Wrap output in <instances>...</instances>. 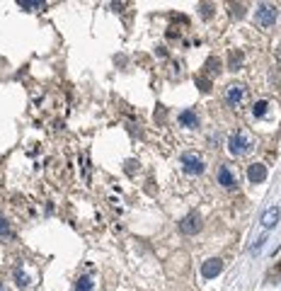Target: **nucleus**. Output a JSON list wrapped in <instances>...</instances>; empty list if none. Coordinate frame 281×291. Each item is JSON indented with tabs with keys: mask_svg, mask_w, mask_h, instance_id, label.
<instances>
[{
	"mask_svg": "<svg viewBox=\"0 0 281 291\" xmlns=\"http://www.w3.org/2000/svg\"><path fill=\"white\" fill-rule=\"evenodd\" d=\"M15 277H17V284H20V287H27V274H25L22 269H17Z\"/></svg>",
	"mask_w": 281,
	"mask_h": 291,
	"instance_id": "nucleus-18",
	"label": "nucleus"
},
{
	"mask_svg": "<svg viewBox=\"0 0 281 291\" xmlns=\"http://www.w3.org/2000/svg\"><path fill=\"white\" fill-rule=\"evenodd\" d=\"M218 184H223L225 189H233V187L238 184V182H235V177H233V173H230L225 165H221V168H218Z\"/></svg>",
	"mask_w": 281,
	"mask_h": 291,
	"instance_id": "nucleus-8",
	"label": "nucleus"
},
{
	"mask_svg": "<svg viewBox=\"0 0 281 291\" xmlns=\"http://www.w3.org/2000/svg\"><path fill=\"white\" fill-rule=\"evenodd\" d=\"M264 243H267V235H262V238H257V243L252 245V253H259L262 248H264Z\"/></svg>",
	"mask_w": 281,
	"mask_h": 291,
	"instance_id": "nucleus-19",
	"label": "nucleus"
},
{
	"mask_svg": "<svg viewBox=\"0 0 281 291\" xmlns=\"http://www.w3.org/2000/svg\"><path fill=\"white\" fill-rule=\"evenodd\" d=\"M197 87L201 90V92H211V78L209 75H197Z\"/></svg>",
	"mask_w": 281,
	"mask_h": 291,
	"instance_id": "nucleus-13",
	"label": "nucleus"
},
{
	"mask_svg": "<svg viewBox=\"0 0 281 291\" xmlns=\"http://www.w3.org/2000/svg\"><path fill=\"white\" fill-rule=\"evenodd\" d=\"M201 10H204V17H211V5H201Z\"/></svg>",
	"mask_w": 281,
	"mask_h": 291,
	"instance_id": "nucleus-22",
	"label": "nucleus"
},
{
	"mask_svg": "<svg viewBox=\"0 0 281 291\" xmlns=\"http://www.w3.org/2000/svg\"><path fill=\"white\" fill-rule=\"evenodd\" d=\"M179 124L182 126H199V116L192 112V109H184L182 114H179Z\"/></svg>",
	"mask_w": 281,
	"mask_h": 291,
	"instance_id": "nucleus-10",
	"label": "nucleus"
},
{
	"mask_svg": "<svg viewBox=\"0 0 281 291\" xmlns=\"http://www.w3.org/2000/svg\"><path fill=\"white\" fill-rule=\"evenodd\" d=\"M199 228H201V216H199L197 211L187 214V216L179 221V231L184 233V235H194V233H199Z\"/></svg>",
	"mask_w": 281,
	"mask_h": 291,
	"instance_id": "nucleus-3",
	"label": "nucleus"
},
{
	"mask_svg": "<svg viewBox=\"0 0 281 291\" xmlns=\"http://www.w3.org/2000/svg\"><path fill=\"white\" fill-rule=\"evenodd\" d=\"M12 235V231H10V223L0 216V238H10Z\"/></svg>",
	"mask_w": 281,
	"mask_h": 291,
	"instance_id": "nucleus-17",
	"label": "nucleus"
},
{
	"mask_svg": "<svg viewBox=\"0 0 281 291\" xmlns=\"http://www.w3.org/2000/svg\"><path fill=\"white\" fill-rule=\"evenodd\" d=\"M75 291H92V279L90 277H80L75 282Z\"/></svg>",
	"mask_w": 281,
	"mask_h": 291,
	"instance_id": "nucleus-15",
	"label": "nucleus"
},
{
	"mask_svg": "<svg viewBox=\"0 0 281 291\" xmlns=\"http://www.w3.org/2000/svg\"><path fill=\"white\" fill-rule=\"evenodd\" d=\"M279 218H281L279 206H272V209L264 211V216H262V226H264V228H274V226L279 223Z\"/></svg>",
	"mask_w": 281,
	"mask_h": 291,
	"instance_id": "nucleus-7",
	"label": "nucleus"
},
{
	"mask_svg": "<svg viewBox=\"0 0 281 291\" xmlns=\"http://www.w3.org/2000/svg\"><path fill=\"white\" fill-rule=\"evenodd\" d=\"M221 272H223V260H218V257H211V260H206L201 264V277L204 279H213Z\"/></svg>",
	"mask_w": 281,
	"mask_h": 291,
	"instance_id": "nucleus-5",
	"label": "nucleus"
},
{
	"mask_svg": "<svg viewBox=\"0 0 281 291\" xmlns=\"http://www.w3.org/2000/svg\"><path fill=\"white\" fill-rule=\"evenodd\" d=\"M243 97H245V87L243 85H228V102H230V105H238Z\"/></svg>",
	"mask_w": 281,
	"mask_h": 291,
	"instance_id": "nucleus-9",
	"label": "nucleus"
},
{
	"mask_svg": "<svg viewBox=\"0 0 281 291\" xmlns=\"http://www.w3.org/2000/svg\"><path fill=\"white\" fill-rule=\"evenodd\" d=\"M247 180H250L252 184L264 182V180H267V168H264L262 163H252V165H250V170H247Z\"/></svg>",
	"mask_w": 281,
	"mask_h": 291,
	"instance_id": "nucleus-6",
	"label": "nucleus"
},
{
	"mask_svg": "<svg viewBox=\"0 0 281 291\" xmlns=\"http://www.w3.org/2000/svg\"><path fill=\"white\" fill-rule=\"evenodd\" d=\"M277 58H279V61H281V46H279V49H277Z\"/></svg>",
	"mask_w": 281,
	"mask_h": 291,
	"instance_id": "nucleus-23",
	"label": "nucleus"
},
{
	"mask_svg": "<svg viewBox=\"0 0 281 291\" xmlns=\"http://www.w3.org/2000/svg\"><path fill=\"white\" fill-rule=\"evenodd\" d=\"M267 107H269V102H267V100H259V102H254L252 114L254 116H264V114H267Z\"/></svg>",
	"mask_w": 281,
	"mask_h": 291,
	"instance_id": "nucleus-14",
	"label": "nucleus"
},
{
	"mask_svg": "<svg viewBox=\"0 0 281 291\" xmlns=\"http://www.w3.org/2000/svg\"><path fill=\"white\" fill-rule=\"evenodd\" d=\"M126 173L129 175L136 173V160H126Z\"/></svg>",
	"mask_w": 281,
	"mask_h": 291,
	"instance_id": "nucleus-21",
	"label": "nucleus"
},
{
	"mask_svg": "<svg viewBox=\"0 0 281 291\" xmlns=\"http://www.w3.org/2000/svg\"><path fill=\"white\" fill-rule=\"evenodd\" d=\"M233 15L235 17H243L245 15V5H233Z\"/></svg>",
	"mask_w": 281,
	"mask_h": 291,
	"instance_id": "nucleus-20",
	"label": "nucleus"
},
{
	"mask_svg": "<svg viewBox=\"0 0 281 291\" xmlns=\"http://www.w3.org/2000/svg\"><path fill=\"white\" fill-rule=\"evenodd\" d=\"M240 63H243V54L233 51V54H230V66H228V68H230V71H238V68H240Z\"/></svg>",
	"mask_w": 281,
	"mask_h": 291,
	"instance_id": "nucleus-16",
	"label": "nucleus"
},
{
	"mask_svg": "<svg viewBox=\"0 0 281 291\" xmlns=\"http://www.w3.org/2000/svg\"><path fill=\"white\" fill-rule=\"evenodd\" d=\"M20 7H22V10H29V12H34V10H41L44 2H39V0H20Z\"/></svg>",
	"mask_w": 281,
	"mask_h": 291,
	"instance_id": "nucleus-12",
	"label": "nucleus"
},
{
	"mask_svg": "<svg viewBox=\"0 0 281 291\" xmlns=\"http://www.w3.org/2000/svg\"><path fill=\"white\" fill-rule=\"evenodd\" d=\"M0 291H7V289H5V287H2V284H0Z\"/></svg>",
	"mask_w": 281,
	"mask_h": 291,
	"instance_id": "nucleus-24",
	"label": "nucleus"
},
{
	"mask_svg": "<svg viewBox=\"0 0 281 291\" xmlns=\"http://www.w3.org/2000/svg\"><path fill=\"white\" fill-rule=\"evenodd\" d=\"M182 165H184V170L189 175H201L204 168H206L204 160L199 158L197 153H184V155H182Z\"/></svg>",
	"mask_w": 281,
	"mask_h": 291,
	"instance_id": "nucleus-4",
	"label": "nucleus"
},
{
	"mask_svg": "<svg viewBox=\"0 0 281 291\" xmlns=\"http://www.w3.org/2000/svg\"><path fill=\"white\" fill-rule=\"evenodd\" d=\"M277 15H279V10L274 5H269V2H259L257 5V22L262 27H272L277 22Z\"/></svg>",
	"mask_w": 281,
	"mask_h": 291,
	"instance_id": "nucleus-1",
	"label": "nucleus"
},
{
	"mask_svg": "<svg viewBox=\"0 0 281 291\" xmlns=\"http://www.w3.org/2000/svg\"><path fill=\"white\" fill-rule=\"evenodd\" d=\"M218 71H221V61L216 56H211L206 61V71H204V75H209V78H213V75H218Z\"/></svg>",
	"mask_w": 281,
	"mask_h": 291,
	"instance_id": "nucleus-11",
	"label": "nucleus"
},
{
	"mask_svg": "<svg viewBox=\"0 0 281 291\" xmlns=\"http://www.w3.org/2000/svg\"><path fill=\"white\" fill-rule=\"evenodd\" d=\"M228 150H230L233 155H245V153L250 150V139H247L243 131L233 134V136H230V141H228Z\"/></svg>",
	"mask_w": 281,
	"mask_h": 291,
	"instance_id": "nucleus-2",
	"label": "nucleus"
}]
</instances>
